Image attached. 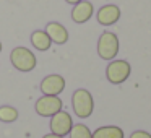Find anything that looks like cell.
<instances>
[{
  "instance_id": "obj_9",
  "label": "cell",
  "mask_w": 151,
  "mask_h": 138,
  "mask_svg": "<svg viewBox=\"0 0 151 138\" xmlns=\"http://www.w3.org/2000/svg\"><path fill=\"white\" fill-rule=\"evenodd\" d=\"M94 13V7L89 0H81L80 4L73 5V10H72V20L78 24H83L86 21H89V18L93 17Z\"/></svg>"
},
{
  "instance_id": "obj_15",
  "label": "cell",
  "mask_w": 151,
  "mask_h": 138,
  "mask_svg": "<svg viewBox=\"0 0 151 138\" xmlns=\"http://www.w3.org/2000/svg\"><path fill=\"white\" fill-rule=\"evenodd\" d=\"M130 138H151V133H148V132H145V130H135L133 133L130 135Z\"/></svg>"
},
{
  "instance_id": "obj_5",
  "label": "cell",
  "mask_w": 151,
  "mask_h": 138,
  "mask_svg": "<svg viewBox=\"0 0 151 138\" xmlns=\"http://www.w3.org/2000/svg\"><path fill=\"white\" fill-rule=\"evenodd\" d=\"M63 107V102L59 96H41L36 101V112L41 115V117H52L57 112H60Z\"/></svg>"
},
{
  "instance_id": "obj_3",
  "label": "cell",
  "mask_w": 151,
  "mask_h": 138,
  "mask_svg": "<svg viewBox=\"0 0 151 138\" xmlns=\"http://www.w3.org/2000/svg\"><path fill=\"white\" fill-rule=\"evenodd\" d=\"M119 54V37L112 31H104L98 39V55L102 60H114Z\"/></svg>"
},
{
  "instance_id": "obj_13",
  "label": "cell",
  "mask_w": 151,
  "mask_h": 138,
  "mask_svg": "<svg viewBox=\"0 0 151 138\" xmlns=\"http://www.w3.org/2000/svg\"><path fill=\"white\" fill-rule=\"evenodd\" d=\"M18 119V111L12 106H2L0 107V122L5 124H12Z\"/></svg>"
},
{
  "instance_id": "obj_8",
  "label": "cell",
  "mask_w": 151,
  "mask_h": 138,
  "mask_svg": "<svg viewBox=\"0 0 151 138\" xmlns=\"http://www.w3.org/2000/svg\"><path fill=\"white\" fill-rule=\"evenodd\" d=\"M96 20H98V23L102 24V26H112V24H115L120 20V8L114 4L104 5V7H101L98 10Z\"/></svg>"
},
{
  "instance_id": "obj_7",
  "label": "cell",
  "mask_w": 151,
  "mask_h": 138,
  "mask_svg": "<svg viewBox=\"0 0 151 138\" xmlns=\"http://www.w3.org/2000/svg\"><path fill=\"white\" fill-rule=\"evenodd\" d=\"M39 88L46 96H59L65 89V78L62 75H47L41 81Z\"/></svg>"
},
{
  "instance_id": "obj_17",
  "label": "cell",
  "mask_w": 151,
  "mask_h": 138,
  "mask_svg": "<svg viewBox=\"0 0 151 138\" xmlns=\"http://www.w3.org/2000/svg\"><path fill=\"white\" fill-rule=\"evenodd\" d=\"M67 4H72V5H76V4H80L81 0H65Z\"/></svg>"
},
{
  "instance_id": "obj_6",
  "label": "cell",
  "mask_w": 151,
  "mask_h": 138,
  "mask_svg": "<svg viewBox=\"0 0 151 138\" xmlns=\"http://www.w3.org/2000/svg\"><path fill=\"white\" fill-rule=\"evenodd\" d=\"M72 127H73L72 115L67 111H60L50 117V133L59 135V137H65V135L70 133Z\"/></svg>"
},
{
  "instance_id": "obj_10",
  "label": "cell",
  "mask_w": 151,
  "mask_h": 138,
  "mask_svg": "<svg viewBox=\"0 0 151 138\" xmlns=\"http://www.w3.org/2000/svg\"><path fill=\"white\" fill-rule=\"evenodd\" d=\"M44 31L47 33V36L50 37V41H52L54 44L62 46V44H65L67 41H68V31H67V28L63 26V24L57 23V21L47 23V26Z\"/></svg>"
},
{
  "instance_id": "obj_2",
  "label": "cell",
  "mask_w": 151,
  "mask_h": 138,
  "mask_svg": "<svg viewBox=\"0 0 151 138\" xmlns=\"http://www.w3.org/2000/svg\"><path fill=\"white\" fill-rule=\"evenodd\" d=\"M10 62L13 63V67L17 70H20V72H31V70H34L37 65L36 55H34L29 49H26V47H23V46L15 47L10 52Z\"/></svg>"
},
{
  "instance_id": "obj_4",
  "label": "cell",
  "mask_w": 151,
  "mask_h": 138,
  "mask_svg": "<svg viewBox=\"0 0 151 138\" xmlns=\"http://www.w3.org/2000/svg\"><path fill=\"white\" fill-rule=\"evenodd\" d=\"M132 73V67L127 60H111L106 68V76L112 85H122Z\"/></svg>"
},
{
  "instance_id": "obj_12",
  "label": "cell",
  "mask_w": 151,
  "mask_h": 138,
  "mask_svg": "<svg viewBox=\"0 0 151 138\" xmlns=\"http://www.w3.org/2000/svg\"><path fill=\"white\" fill-rule=\"evenodd\" d=\"M93 138H124V130L117 125H106L93 132Z\"/></svg>"
},
{
  "instance_id": "obj_14",
  "label": "cell",
  "mask_w": 151,
  "mask_h": 138,
  "mask_svg": "<svg viewBox=\"0 0 151 138\" xmlns=\"http://www.w3.org/2000/svg\"><path fill=\"white\" fill-rule=\"evenodd\" d=\"M70 138H93V133L85 124H76L70 130Z\"/></svg>"
},
{
  "instance_id": "obj_16",
  "label": "cell",
  "mask_w": 151,
  "mask_h": 138,
  "mask_svg": "<svg viewBox=\"0 0 151 138\" xmlns=\"http://www.w3.org/2000/svg\"><path fill=\"white\" fill-rule=\"evenodd\" d=\"M42 138H65V137H59V135H54V133H47V135H44Z\"/></svg>"
},
{
  "instance_id": "obj_11",
  "label": "cell",
  "mask_w": 151,
  "mask_h": 138,
  "mask_svg": "<svg viewBox=\"0 0 151 138\" xmlns=\"http://www.w3.org/2000/svg\"><path fill=\"white\" fill-rule=\"evenodd\" d=\"M31 44H33V47L36 50L46 52V50L50 49L52 41H50V37L47 36V33L44 29H36V31H33V34H31Z\"/></svg>"
},
{
  "instance_id": "obj_1",
  "label": "cell",
  "mask_w": 151,
  "mask_h": 138,
  "mask_svg": "<svg viewBox=\"0 0 151 138\" xmlns=\"http://www.w3.org/2000/svg\"><path fill=\"white\" fill-rule=\"evenodd\" d=\"M72 107L75 115H78L80 119L89 117L94 111V99H93L91 93L85 88L76 89L72 96Z\"/></svg>"
},
{
  "instance_id": "obj_18",
  "label": "cell",
  "mask_w": 151,
  "mask_h": 138,
  "mask_svg": "<svg viewBox=\"0 0 151 138\" xmlns=\"http://www.w3.org/2000/svg\"><path fill=\"white\" fill-rule=\"evenodd\" d=\"M0 52H2V42H0Z\"/></svg>"
}]
</instances>
